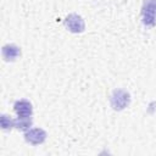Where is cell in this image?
<instances>
[{"mask_svg":"<svg viewBox=\"0 0 156 156\" xmlns=\"http://www.w3.org/2000/svg\"><path fill=\"white\" fill-rule=\"evenodd\" d=\"M130 94L124 89H115L110 95V105L115 111H122L130 104Z\"/></svg>","mask_w":156,"mask_h":156,"instance_id":"1","label":"cell"},{"mask_svg":"<svg viewBox=\"0 0 156 156\" xmlns=\"http://www.w3.org/2000/svg\"><path fill=\"white\" fill-rule=\"evenodd\" d=\"M141 21L145 26L156 23V0H144L141 6Z\"/></svg>","mask_w":156,"mask_h":156,"instance_id":"2","label":"cell"},{"mask_svg":"<svg viewBox=\"0 0 156 156\" xmlns=\"http://www.w3.org/2000/svg\"><path fill=\"white\" fill-rule=\"evenodd\" d=\"M63 24L71 33H74V34L82 33L85 29V22L83 17L79 16L78 13H69L68 16H66Z\"/></svg>","mask_w":156,"mask_h":156,"instance_id":"3","label":"cell"},{"mask_svg":"<svg viewBox=\"0 0 156 156\" xmlns=\"http://www.w3.org/2000/svg\"><path fill=\"white\" fill-rule=\"evenodd\" d=\"M23 136H24V140L27 143H29L30 145H34L35 146V145L43 144L46 140L48 133L43 128L37 127V128H29L28 130H26L24 134H23Z\"/></svg>","mask_w":156,"mask_h":156,"instance_id":"4","label":"cell"},{"mask_svg":"<svg viewBox=\"0 0 156 156\" xmlns=\"http://www.w3.org/2000/svg\"><path fill=\"white\" fill-rule=\"evenodd\" d=\"M1 56L6 62H13L21 56V48L16 44H5L1 49Z\"/></svg>","mask_w":156,"mask_h":156,"instance_id":"5","label":"cell"},{"mask_svg":"<svg viewBox=\"0 0 156 156\" xmlns=\"http://www.w3.org/2000/svg\"><path fill=\"white\" fill-rule=\"evenodd\" d=\"M13 110H15L16 115L20 117H32L33 116V106L26 99L17 100L13 104Z\"/></svg>","mask_w":156,"mask_h":156,"instance_id":"6","label":"cell"},{"mask_svg":"<svg viewBox=\"0 0 156 156\" xmlns=\"http://www.w3.org/2000/svg\"><path fill=\"white\" fill-rule=\"evenodd\" d=\"M33 124V118L32 117H20L17 116V118H15V128L22 132L28 130Z\"/></svg>","mask_w":156,"mask_h":156,"instance_id":"7","label":"cell"},{"mask_svg":"<svg viewBox=\"0 0 156 156\" xmlns=\"http://www.w3.org/2000/svg\"><path fill=\"white\" fill-rule=\"evenodd\" d=\"M0 123H1V129L4 132H10L12 128H15V119L7 116L6 113H2L0 117Z\"/></svg>","mask_w":156,"mask_h":156,"instance_id":"8","label":"cell"}]
</instances>
